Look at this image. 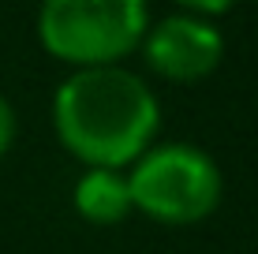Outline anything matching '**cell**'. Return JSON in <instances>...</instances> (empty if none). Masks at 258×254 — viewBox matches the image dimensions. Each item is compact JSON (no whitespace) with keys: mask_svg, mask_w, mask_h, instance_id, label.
Wrapping results in <instances>:
<instances>
[{"mask_svg":"<svg viewBox=\"0 0 258 254\" xmlns=\"http://www.w3.org/2000/svg\"><path fill=\"white\" fill-rule=\"evenodd\" d=\"M161 105L146 78L120 64L75 67L52 94V127L86 168H123L150 150Z\"/></svg>","mask_w":258,"mask_h":254,"instance_id":"6da1fadb","label":"cell"},{"mask_svg":"<svg viewBox=\"0 0 258 254\" xmlns=\"http://www.w3.org/2000/svg\"><path fill=\"white\" fill-rule=\"evenodd\" d=\"M146 0H41L38 38L71 67L120 64L146 38Z\"/></svg>","mask_w":258,"mask_h":254,"instance_id":"7a4b0ae2","label":"cell"},{"mask_svg":"<svg viewBox=\"0 0 258 254\" xmlns=\"http://www.w3.org/2000/svg\"><path fill=\"white\" fill-rule=\"evenodd\" d=\"M131 206L161 224H199L221 202L217 161L187 142L150 146L127 172Z\"/></svg>","mask_w":258,"mask_h":254,"instance_id":"3957f363","label":"cell"},{"mask_svg":"<svg viewBox=\"0 0 258 254\" xmlns=\"http://www.w3.org/2000/svg\"><path fill=\"white\" fill-rule=\"evenodd\" d=\"M142 56L168 82H202L217 71L225 56V38L210 19L180 12L146 26Z\"/></svg>","mask_w":258,"mask_h":254,"instance_id":"277c9868","label":"cell"},{"mask_svg":"<svg viewBox=\"0 0 258 254\" xmlns=\"http://www.w3.org/2000/svg\"><path fill=\"white\" fill-rule=\"evenodd\" d=\"M75 209L90 224H120L131 213L127 172L120 168H86L75 183Z\"/></svg>","mask_w":258,"mask_h":254,"instance_id":"5b68a950","label":"cell"},{"mask_svg":"<svg viewBox=\"0 0 258 254\" xmlns=\"http://www.w3.org/2000/svg\"><path fill=\"white\" fill-rule=\"evenodd\" d=\"M15 109H12V101L0 94V157H4L8 150H12V142H15Z\"/></svg>","mask_w":258,"mask_h":254,"instance_id":"8992f818","label":"cell"},{"mask_svg":"<svg viewBox=\"0 0 258 254\" xmlns=\"http://www.w3.org/2000/svg\"><path fill=\"white\" fill-rule=\"evenodd\" d=\"M176 4L187 8V15H202V19H210V15H225L236 0H176Z\"/></svg>","mask_w":258,"mask_h":254,"instance_id":"52a82bcc","label":"cell"}]
</instances>
